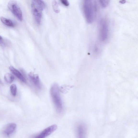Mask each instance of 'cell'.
Masks as SVG:
<instances>
[{"label":"cell","instance_id":"1","mask_svg":"<svg viewBox=\"0 0 138 138\" xmlns=\"http://www.w3.org/2000/svg\"><path fill=\"white\" fill-rule=\"evenodd\" d=\"M83 9L86 21L88 23H92L96 16L97 10L96 2L92 0L84 1Z\"/></svg>","mask_w":138,"mask_h":138},{"label":"cell","instance_id":"2","mask_svg":"<svg viewBox=\"0 0 138 138\" xmlns=\"http://www.w3.org/2000/svg\"><path fill=\"white\" fill-rule=\"evenodd\" d=\"M46 5L45 2L40 0H34L31 4L32 14L36 23L38 25L40 24L41 21L42 11Z\"/></svg>","mask_w":138,"mask_h":138},{"label":"cell","instance_id":"3","mask_svg":"<svg viewBox=\"0 0 138 138\" xmlns=\"http://www.w3.org/2000/svg\"><path fill=\"white\" fill-rule=\"evenodd\" d=\"M59 86L55 84L51 86L50 94L52 100L56 109L59 113H61L63 109V105L59 92Z\"/></svg>","mask_w":138,"mask_h":138},{"label":"cell","instance_id":"4","mask_svg":"<svg viewBox=\"0 0 138 138\" xmlns=\"http://www.w3.org/2000/svg\"><path fill=\"white\" fill-rule=\"evenodd\" d=\"M8 7L10 10L19 21H22L23 15L21 8L16 2L11 1L8 3Z\"/></svg>","mask_w":138,"mask_h":138},{"label":"cell","instance_id":"5","mask_svg":"<svg viewBox=\"0 0 138 138\" xmlns=\"http://www.w3.org/2000/svg\"><path fill=\"white\" fill-rule=\"evenodd\" d=\"M109 27L106 21L102 19L100 21L99 26V35L102 41L106 40L108 37Z\"/></svg>","mask_w":138,"mask_h":138},{"label":"cell","instance_id":"6","mask_svg":"<svg viewBox=\"0 0 138 138\" xmlns=\"http://www.w3.org/2000/svg\"><path fill=\"white\" fill-rule=\"evenodd\" d=\"M57 128V125H54L44 129L34 138H45L52 133Z\"/></svg>","mask_w":138,"mask_h":138},{"label":"cell","instance_id":"7","mask_svg":"<svg viewBox=\"0 0 138 138\" xmlns=\"http://www.w3.org/2000/svg\"><path fill=\"white\" fill-rule=\"evenodd\" d=\"M29 75L30 80L34 86L38 89H40L41 88L42 85L38 75L33 72H30Z\"/></svg>","mask_w":138,"mask_h":138},{"label":"cell","instance_id":"8","mask_svg":"<svg viewBox=\"0 0 138 138\" xmlns=\"http://www.w3.org/2000/svg\"><path fill=\"white\" fill-rule=\"evenodd\" d=\"M86 132L85 125L82 123L79 124L76 128L77 138H86Z\"/></svg>","mask_w":138,"mask_h":138},{"label":"cell","instance_id":"9","mask_svg":"<svg viewBox=\"0 0 138 138\" xmlns=\"http://www.w3.org/2000/svg\"><path fill=\"white\" fill-rule=\"evenodd\" d=\"M17 125L15 123H10L6 126L4 130V133L6 135H9L14 132L16 128Z\"/></svg>","mask_w":138,"mask_h":138},{"label":"cell","instance_id":"10","mask_svg":"<svg viewBox=\"0 0 138 138\" xmlns=\"http://www.w3.org/2000/svg\"><path fill=\"white\" fill-rule=\"evenodd\" d=\"M9 69L12 73L23 83L26 82V80L22 74L19 71L15 69L13 67L10 66Z\"/></svg>","mask_w":138,"mask_h":138},{"label":"cell","instance_id":"11","mask_svg":"<svg viewBox=\"0 0 138 138\" xmlns=\"http://www.w3.org/2000/svg\"><path fill=\"white\" fill-rule=\"evenodd\" d=\"M0 20L4 25L10 27H14L15 24L10 19L6 18L3 17H1Z\"/></svg>","mask_w":138,"mask_h":138},{"label":"cell","instance_id":"12","mask_svg":"<svg viewBox=\"0 0 138 138\" xmlns=\"http://www.w3.org/2000/svg\"><path fill=\"white\" fill-rule=\"evenodd\" d=\"M5 80L8 83H11L14 81V77L13 75L10 73H6L4 76Z\"/></svg>","mask_w":138,"mask_h":138},{"label":"cell","instance_id":"13","mask_svg":"<svg viewBox=\"0 0 138 138\" xmlns=\"http://www.w3.org/2000/svg\"><path fill=\"white\" fill-rule=\"evenodd\" d=\"M52 6L54 11L57 13H59L60 10L57 2L56 1H53L52 3Z\"/></svg>","mask_w":138,"mask_h":138},{"label":"cell","instance_id":"14","mask_svg":"<svg viewBox=\"0 0 138 138\" xmlns=\"http://www.w3.org/2000/svg\"><path fill=\"white\" fill-rule=\"evenodd\" d=\"M10 89L12 95L15 97L16 96L17 93V87L15 84H13L11 86Z\"/></svg>","mask_w":138,"mask_h":138},{"label":"cell","instance_id":"15","mask_svg":"<svg viewBox=\"0 0 138 138\" xmlns=\"http://www.w3.org/2000/svg\"><path fill=\"white\" fill-rule=\"evenodd\" d=\"M100 5L102 7L105 8L109 5V0H100Z\"/></svg>","mask_w":138,"mask_h":138},{"label":"cell","instance_id":"16","mask_svg":"<svg viewBox=\"0 0 138 138\" xmlns=\"http://www.w3.org/2000/svg\"><path fill=\"white\" fill-rule=\"evenodd\" d=\"M61 3L65 6H68L69 5L68 1L66 0H61Z\"/></svg>","mask_w":138,"mask_h":138},{"label":"cell","instance_id":"17","mask_svg":"<svg viewBox=\"0 0 138 138\" xmlns=\"http://www.w3.org/2000/svg\"><path fill=\"white\" fill-rule=\"evenodd\" d=\"M3 37L0 35V44H2L3 42Z\"/></svg>","mask_w":138,"mask_h":138},{"label":"cell","instance_id":"18","mask_svg":"<svg viewBox=\"0 0 138 138\" xmlns=\"http://www.w3.org/2000/svg\"><path fill=\"white\" fill-rule=\"evenodd\" d=\"M126 1H120V3L122 4H124L126 3Z\"/></svg>","mask_w":138,"mask_h":138}]
</instances>
